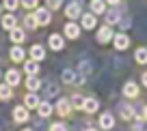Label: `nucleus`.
I'll use <instances>...</instances> for the list:
<instances>
[{"mask_svg": "<svg viewBox=\"0 0 147 131\" xmlns=\"http://www.w3.org/2000/svg\"><path fill=\"white\" fill-rule=\"evenodd\" d=\"M32 15H35V19H37V24H39V26H48V24L52 22L50 9H37Z\"/></svg>", "mask_w": 147, "mask_h": 131, "instance_id": "1", "label": "nucleus"}, {"mask_svg": "<svg viewBox=\"0 0 147 131\" xmlns=\"http://www.w3.org/2000/svg\"><path fill=\"white\" fill-rule=\"evenodd\" d=\"M65 15H67L69 19L82 17V7H80L78 2H71V5H67V9H65Z\"/></svg>", "mask_w": 147, "mask_h": 131, "instance_id": "2", "label": "nucleus"}, {"mask_svg": "<svg viewBox=\"0 0 147 131\" xmlns=\"http://www.w3.org/2000/svg\"><path fill=\"white\" fill-rule=\"evenodd\" d=\"M100 127H102V129H106V131H110L113 127H115V116H113L110 112H104L100 116Z\"/></svg>", "mask_w": 147, "mask_h": 131, "instance_id": "3", "label": "nucleus"}, {"mask_svg": "<svg viewBox=\"0 0 147 131\" xmlns=\"http://www.w3.org/2000/svg\"><path fill=\"white\" fill-rule=\"evenodd\" d=\"M56 112H59V116L67 118L69 114H71V101H67V99H61L59 103H56Z\"/></svg>", "mask_w": 147, "mask_h": 131, "instance_id": "4", "label": "nucleus"}, {"mask_svg": "<svg viewBox=\"0 0 147 131\" xmlns=\"http://www.w3.org/2000/svg\"><path fill=\"white\" fill-rule=\"evenodd\" d=\"M65 37H67V39H78L80 37V26L74 24V22L65 24Z\"/></svg>", "mask_w": 147, "mask_h": 131, "instance_id": "5", "label": "nucleus"}, {"mask_svg": "<svg viewBox=\"0 0 147 131\" xmlns=\"http://www.w3.org/2000/svg\"><path fill=\"white\" fill-rule=\"evenodd\" d=\"M13 120H15V122H26V120H28V108L18 105V108L13 110Z\"/></svg>", "mask_w": 147, "mask_h": 131, "instance_id": "6", "label": "nucleus"}, {"mask_svg": "<svg viewBox=\"0 0 147 131\" xmlns=\"http://www.w3.org/2000/svg\"><path fill=\"white\" fill-rule=\"evenodd\" d=\"M110 39H113V30H110V26L106 24V26H102L100 30H97V41H100V43H108Z\"/></svg>", "mask_w": 147, "mask_h": 131, "instance_id": "7", "label": "nucleus"}, {"mask_svg": "<svg viewBox=\"0 0 147 131\" xmlns=\"http://www.w3.org/2000/svg\"><path fill=\"white\" fill-rule=\"evenodd\" d=\"M119 114H121V118H123V120H136L132 105H128V103H121V105H119Z\"/></svg>", "mask_w": 147, "mask_h": 131, "instance_id": "8", "label": "nucleus"}, {"mask_svg": "<svg viewBox=\"0 0 147 131\" xmlns=\"http://www.w3.org/2000/svg\"><path fill=\"white\" fill-rule=\"evenodd\" d=\"M95 26H97L95 13H82V28H87V30H93Z\"/></svg>", "mask_w": 147, "mask_h": 131, "instance_id": "9", "label": "nucleus"}, {"mask_svg": "<svg viewBox=\"0 0 147 131\" xmlns=\"http://www.w3.org/2000/svg\"><path fill=\"white\" fill-rule=\"evenodd\" d=\"M30 58L37 60V63H41V60L46 58V50H43V45H39V43H37V45H32V47H30Z\"/></svg>", "mask_w": 147, "mask_h": 131, "instance_id": "10", "label": "nucleus"}, {"mask_svg": "<svg viewBox=\"0 0 147 131\" xmlns=\"http://www.w3.org/2000/svg\"><path fill=\"white\" fill-rule=\"evenodd\" d=\"M128 45H130V37L125 35V32H119V35L115 37V47L117 50H125Z\"/></svg>", "mask_w": 147, "mask_h": 131, "instance_id": "11", "label": "nucleus"}, {"mask_svg": "<svg viewBox=\"0 0 147 131\" xmlns=\"http://www.w3.org/2000/svg\"><path fill=\"white\" fill-rule=\"evenodd\" d=\"M123 95L128 97V99H136L138 97V86L134 84V82H128V84L123 86Z\"/></svg>", "mask_w": 147, "mask_h": 131, "instance_id": "12", "label": "nucleus"}, {"mask_svg": "<svg viewBox=\"0 0 147 131\" xmlns=\"http://www.w3.org/2000/svg\"><path fill=\"white\" fill-rule=\"evenodd\" d=\"M63 45H65V41H63V37H61V35H50V47L54 52H61V50H63Z\"/></svg>", "mask_w": 147, "mask_h": 131, "instance_id": "13", "label": "nucleus"}, {"mask_svg": "<svg viewBox=\"0 0 147 131\" xmlns=\"http://www.w3.org/2000/svg\"><path fill=\"white\" fill-rule=\"evenodd\" d=\"M97 110H100V101H97V99H93V97L84 99V112L93 114V112H97Z\"/></svg>", "mask_w": 147, "mask_h": 131, "instance_id": "14", "label": "nucleus"}, {"mask_svg": "<svg viewBox=\"0 0 147 131\" xmlns=\"http://www.w3.org/2000/svg\"><path fill=\"white\" fill-rule=\"evenodd\" d=\"M9 32H11L9 37H11V41H13V43H22V41L26 39V32H24L22 28H13V30H9Z\"/></svg>", "mask_w": 147, "mask_h": 131, "instance_id": "15", "label": "nucleus"}, {"mask_svg": "<svg viewBox=\"0 0 147 131\" xmlns=\"http://www.w3.org/2000/svg\"><path fill=\"white\" fill-rule=\"evenodd\" d=\"M11 60H13V63H22L24 60V47H20V45L11 47Z\"/></svg>", "mask_w": 147, "mask_h": 131, "instance_id": "16", "label": "nucleus"}, {"mask_svg": "<svg viewBox=\"0 0 147 131\" xmlns=\"http://www.w3.org/2000/svg\"><path fill=\"white\" fill-rule=\"evenodd\" d=\"M5 80H7V84H9V86H18L20 84V73L15 71V69H11V71H7Z\"/></svg>", "mask_w": 147, "mask_h": 131, "instance_id": "17", "label": "nucleus"}, {"mask_svg": "<svg viewBox=\"0 0 147 131\" xmlns=\"http://www.w3.org/2000/svg\"><path fill=\"white\" fill-rule=\"evenodd\" d=\"M104 11H106L104 0H91V13H95V15H102Z\"/></svg>", "mask_w": 147, "mask_h": 131, "instance_id": "18", "label": "nucleus"}, {"mask_svg": "<svg viewBox=\"0 0 147 131\" xmlns=\"http://www.w3.org/2000/svg\"><path fill=\"white\" fill-rule=\"evenodd\" d=\"M2 28L5 30H13L15 28V15H11V13L2 15Z\"/></svg>", "mask_w": 147, "mask_h": 131, "instance_id": "19", "label": "nucleus"}, {"mask_svg": "<svg viewBox=\"0 0 147 131\" xmlns=\"http://www.w3.org/2000/svg\"><path fill=\"white\" fill-rule=\"evenodd\" d=\"M37 112H39V116L41 118H48L52 114V105L48 103V101H41V103H39V108H37Z\"/></svg>", "mask_w": 147, "mask_h": 131, "instance_id": "20", "label": "nucleus"}, {"mask_svg": "<svg viewBox=\"0 0 147 131\" xmlns=\"http://www.w3.org/2000/svg\"><path fill=\"white\" fill-rule=\"evenodd\" d=\"M61 77H63V82H65V84H74V82H76V77H78V73L74 71V69H65Z\"/></svg>", "mask_w": 147, "mask_h": 131, "instance_id": "21", "label": "nucleus"}, {"mask_svg": "<svg viewBox=\"0 0 147 131\" xmlns=\"http://www.w3.org/2000/svg\"><path fill=\"white\" fill-rule=\"evenodd\" d=\"M24 69H26V73H28V75H37V71H39V63L30 58L28 63H24Z\"/></svg>", "mask_w": 147, "mask_h": 131, "instance_id": "22", "label": "nucleus"}, {"mask_svg": "<svg viewBox=\"0 0 147 131\" xmlns=\"http://www.w3.org/2000/svg\"><path fill=\"white\" fill-rule=\"evenodd\" d=\"M24 103H26V108H39V97H37L35 92H28Z\"/></svg>", "mask_w": 147, "mask_h": 131, "instance_id": "23", "label": "nucleus"}, {"mask_svg": "<svg viewBox=\"0 0 147 131\" xmlns=\"http://www.w3.org/2000/svg\"><path fill=\"white\" fill-rule=\"evenodd\" d=\"M26 86H28V90L30 92H35L39 86H41V82L37 80V75H28V80H26Z\"/></svg>", "mask_w": 147, "mask_h": 131, "instance_id": "24", "label": "nucleus"}, {"mask_svg": "<svg viewBox=\"0 0 147 131\" xmlns=\"http://www.w3.org/2000/svg\"><path fill=\"white\" fill-rule=\"evenodd\" d=\"M11 86L9 84H0V101H7V99H11Z\"/></svg>", "mask_w": 147, "mask_h": 131, "instance_id": "25", "label": "nucleus"}, {"mask_svg": "<svg viewBox=\"0 0 147 131\" xmlns=\"http://www.w3.org/2000/svg\"><path fill=\"white\" fill-rule=\"evenodd\" d=\"M119 22H121V13L119 11H110V13L106 15V24H108V26L110 24H119Z\"/></svg>", "mask_w": 147, "mask_h": 131, "instance_id": "26", "label": "nucleus"}, {"mask_svg": "<svg viewBox=\"0 0 147 131\" xmlns=\"http://www.w3.org/2000/svg\"><path fill=\"white\" fill-rule=\"evenodd\" d=\"M24 26L28 28V30H35L39 24H37V19H35V15H24Z\"/></svg>", "mask_w": 147, "mask_h": 131, "instance_id": "27", "label": "nucleus"}, {"mask_svg": "<svg viewBox=\"0 0 147 131\" xmlns=\"http://www.w3.org/2000/svg\"><path fill=\"white\" fill-rule=\"evenodd\" d=\"M71 105L76 110H84V97L82 95H74L71 97Z\"/></svg>", "mask_w": 147, "mask_h": 131, "instance_id": "28", "label": "nucleus"}, {"mask_svg": "<svg viewBox=\"0 0 147 131\" xmlns=\"http://www.w3.org/2000/svg\"><path fill=\"white\" fill-rule=\"evenodd\" d=\"M136 63L138 65H147V50H145V47L136 50Z\"/></svg>", "mask_w": 147, "mask_h": 131, "instance_id": "29", "label": "nucleus"}, {"mask_svg": "<svg viewBox=\"0 0 147 131\" xmlns=\"http://www.w3.org/2000/svg\"><path fill=\"white\" fill-rule=\"evenodd\" d=\"M134 131H147V118H136L134 120Z\"/></svg>", "mask_w": 147, "mask_h": 131, "instance_id": "30", "label": "nucleus"}, {"mask_svg": "<svg viewBox=\"0 0 147 131\" xmlns=\"http://www.w3.org/2000/svg\"><path fill=\"white\" fill-rule=\"evenodd\" d=\"M2 5H5V9L9 11H15L20 7V0H2Z\"/></svg>", "mask_w": 147, "mask_h": 131, "instance_id": "31", "label": "nucleus"}, {"mask_svg": "<svg viewBox=\"0 0 147 131\" xmlns=\"http://www.w3.org/2000/svg\"><path fill=\"white\" fill-rule=\"evenodd\" d=\"M80 71H82V75L87 77L89 73H91V65H89L87 60H82V63H80Z\"/></svg>", "mask_w": 147, "mask_h": 131, "instance_id": "32", "label": "nucleus"}, {"mask_svg": "<svg viewBox=\"0 0 147 131\" xmlns=\"http://www.w3.org/2000/svg\"><path fill=\"white\" fill-rule=\"evenodd\" d=\"M37 2H39V0H22L24 9H35V7H37Z\"/></svg>", "mask_w": 147, "mask_h": 131, "instance_id": "33", "label": "nucleus"}, {"mask_svg": "<svg viewBox=\"0 0 147 131\" xmlns=\"http://www.w3.org/2000/svg\"><path fill=\"white\" fill-rule=\"evenodd\" d=\"M61 2H63V0H48V9H59V7H61Z\"/></svg>", "mask_w": 147, "mask_h": 131, "instance_id": "34", "label": "nucleus"}, {"mask_svg": "<svg viewBox=\"0 0 147 131\" xmlns=\"http://www.w3.org/2000/svg\"><path fill=\"white\" fill-rule=\"evenodd\" d=\"M50 131H67V129H65V125H61V122H54V125L50 127Z\"/></svg>", "mask_w": 147, "mask_h": 131, "instance_id": "35", "label": "nucleus"}, {"mask_svg": "<svg viewBox=\"0 0 147 131\" xmlns=\"http://www.w3.org/2000/svg\"><path fill=\"white\" fill-rule=\"evenodd\" d=\"M143 84H145V86H147V71H145V73H143Z\"/></svg>", "mask_w": 147, "mask_h": 131, "instance_id": "36", "label": "nucleus"}, {"mask_svg": "<svg viewBox=\"0 0 147 131\" xmlns=\"http://www.w3.org/2000/svg\"><path fill=\"white\" fill-rule=\"evenodd\" d=\"M106 2H110V5H119V0H106Z\"/></svg>", "mask_w": 147, "mask_h": 131, "instance_id": "37", "label": "nucleus"}, {"mask_svg": "<svg viewBox=\"0 0 147 131\" xmlns=\"http://www.w3.org/2000/svg\"><path fill=\"white\" fill-rule=\"evenodd\" d=\"M143 118H147V105H145V110H143Z\"/></svg>", "mask_w": 147, "mask_h": 131, "instance_id": "38", "label": "nucleus"}, {"mask_svg": "<svg viewBox=\"0 0 147 131\" xmlns=\"http://www.w3.org/2000/svg\"><path fill=\"white\" fill-rule=\"evenodd\" d=\"M87 131H95V129H87Z\"/></svg>", "mask_w": 147, "mask_h": 131, "instance_id": "39", "label": "nucleus"}, {"mask_svg": "<svg viewBox=\"0 0 147 131\" xmlns=\"http://www.w3.org/2000/svg\"><path fill=\"white\" fill-rule=\"evenodd\" d=\"M22 131H30V129H22Z\"/></svg>", "mask_w": 147, "mask_h": 131, "instance_id": "40", "label": "nucleus"}]
</instances>
